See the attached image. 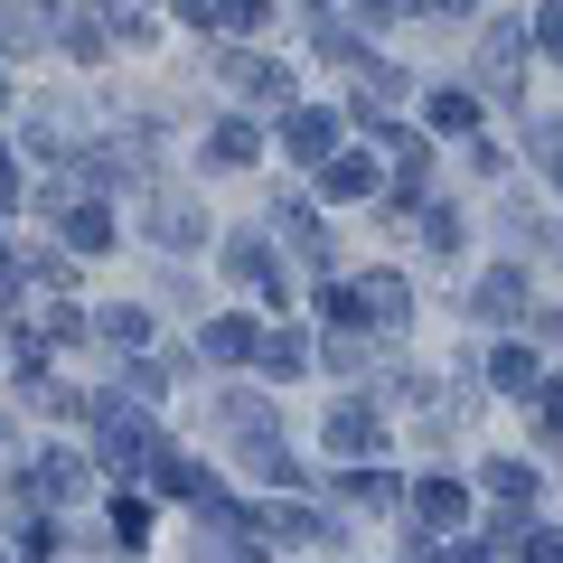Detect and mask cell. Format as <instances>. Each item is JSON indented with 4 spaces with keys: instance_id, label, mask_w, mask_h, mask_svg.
<instances>
[{
    "instance_id": "obj_1",
    "label": "cell",
    "mask_w": 563,
    "mask_h": 563,
    "mask_svg": "<svg viewBox=\"0 0 563 563\" xmlns=\"http://www.w3.org/2000/svg\"><path fill=\"white\" fill-rule=\"evenodd\" d=\"M479 76L517 95V76H526V29H488V47H479Z\"/></svg>"
},
{
    "instance_id": "obj_2",
    "label": "cell",
    "mask_w": 563,
    "mask_h": 563,
    "mask_svg": "<svg viewBox=\"0 0 563 563\" xmlns=\"http://www.w3.org/2000/svg\"><path fill=\"white\" fill-rule=\"evenodd\" d=\"M329 141H339L329 113H291V161H329Z\"/></svg>"
},
{
    "instance_id": "obj_3",
    "label": "cell",
    "mask_w": 563,
    "mask_h": 563,
    "mask_svg": "<svg viewBox=\"0 0 563 563\" xmlns=\"http://www.w3.org/2000/svg\"><path fill=\"white\" fill-rule=\"evenodd\" d=\"M488 376H498L507 395H536V357H526V347H498V357H488Z\"/></svg>"
},
{
    "instance_id": "obj_4",
    "label": "cell",
    "mask_w": 563,
    "mask_h": 563,
    "mask_svg": "<svg viewBox=\"0 0 563 563\" xmlns=\"http://www.w3.org/2000/svg\"><path fill=\"white\" fill-rule=\"evenodd\" d=\"M329 451H376V413H339L329 422Z\"/></svg>"
},
{
    "instance_id": "obj_5",
    "label": "cell",
    "mask_w": 563,
    "mask_h": 563,
    "mask_svg": "<svg viewBox=\"0 0 563 563\" xmlns=\"http://www.w3.org/2000/svg\"><path fill=\"white\" fill-rule=\"evenodd\" d=\"M432 122H442V132H470V122H479V103H470V95H451V85H442V95H432Z\"/></svg>"
},
{
    "instance_id": "obj_6",
    "label": "cell",
    "mask_w": 563,
    "mask_h": 563,
    "mask_svg": "<svg viewBox=\"0 0 563 563\" xmlns=\"http://www.w3.org/2000/svg\"><path fill=\"white\" fill-rule=\"evenodd\" d=\"M536 47H544V57H563V0H554V10L536 20Z\"/></svg>"
},
{
    "instance_id": "obj_7",
    "label": "cell",
    "mask_w": 563,
    "mask_h": 563,
    "mask_svg": "<svg viewBox=\"0 0 563 563\" xmlns=\"http://www.w3.org/2000/svg\"><path fill=\"white\" fill-rule=\"evenodd\" d=\"M544 432H563V385H544Z\"/></svg>"
},
{
    "instance_id": "obj_8",
    "label": "cell",
    "mask_w": 563,
    "mask_h": 563,
    "mask_svg": "<svg viewBox=\"0 0 563 563\" xmlns=\"http://www.w3.org/2000/svg\"><path fill=\"white\" fill-rule=\"evenodd\" d=\"M432 10H442V20H461V10H479V0H432Z\"/></svg>"
}]
</instances>
